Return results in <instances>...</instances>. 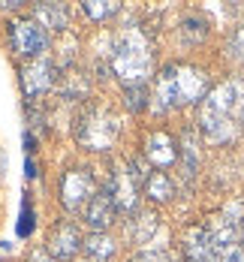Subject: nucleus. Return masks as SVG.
<instances>
[{"label": "nucleus", "mask_w": 244, "mask_h": 262, "mask_svg": "<svg viewBox=\"0 0 244 262\" xmlns=\"http://www.w3.org/2000/svg\"><path fill=\"white\" fill-rule=\"evenodd\" d=\"M241 108H244V81L229 79L211 88L199 105V133L211 142L223 145L241 133Z\"/></svg>", "instance_id": "obj_1"}, {"label": "nucleus", "mask_w": 244, "mask_h": 262, "mask_svg": "<svg viewBox=\"0 0 244 262\" xmlns=\"http://www.w3.org/2000/svg\"><path fill=\"white\" fill-rule=\"evenodd\" d=\"M151 42L136 25L124 27L112 46V70L127 88H142L151 76Z\"/></svg>", "instance_id": "obj_2"}, {"label": "nucleus", "mask_w": 244, "mask_h": 262, "mask_svg": "<svg viewBox=\"0 0 244 262\" xmlns=\"http://www.w3.org/2000/svg\"><path fill=\"white\" fill-rule=\"evenodd\" d=\"M205 91H208V76L199 67L172 63L157 76L151 100L160 112H169V108H181V105L196 103L199 97H205Z\"/></svg>", "instance_id": "obj_3"}, {"label": "nucleus", "mask_w": 244, "mask_h": 262, "mask_svg": "<svg viewBox=\"0 0 244 262\" xmlns=\"http://www.w3.org/2000/svg\"><path fill=\"white\" fill-rule=\"evenodd\" d=\"M76 139L87 151H108L118 139V118L108 108L87 105L76 118Z\"/></svg>", "instance_id": "obj_4"}, {"label": "nucleus", "mask_w": 244, "mask_h": 262, "mask_svg": "<svg viewBox=\"0 0 244 262\" xmlns=\"http://www.w3.org/2000/svg\"><path fill=\"white\" fill-rule=\"evenodd\" d=\"M94 193H97V184H94V175L87 169L63 172V178H60V202H63V208H70V211L87 208Z\"/></svg>", "instance_id": "obj_5"}, {"label": "nucleus", "mask_w": 244, "mask_h": 262, "mask_svg": "<svg viewBox=\"0 0 244 262\" xmlns=\"http://www.w3.org/2000/svg\"><path fill=\"white\" fill-rule=\"evenodd\" d=\"M9 42L25 57H39L49 46V36H46V27L36 18H15L9 25Z\"/></svg>", "instance_id": "obj_6"}, {"label": "nucleus", "mask_w": 244, "mask_h": 262, "mask_svg": "<svg viewBox=\"0 0 244 262\" xmlns=\"http://www.w3.org/2000/svg\"><path fill=\"white\" fill-rule=\"evenodd\" d=\"M106 190L112 193L118 211H133L136 202H139V178H136L127 166H115Z\"/></svg>", "instance_id": "obj_7"}, {"label": "nucleus", "mask_w": 244, "mask_h": 262, "mask_svg": "<svg viewBox=\"0 0 244 262\" xmlns=\"http://www.w3.org/2000/svg\"><path fill=\"white\" fill-rule=\"evenodd\" d=\"M46 244H49V256L60 262V259H73L81 250L84 241H81L79 229L73 223H54L49 238H46Z\"/></svg>", "instance_id": "obj_8"}, {"label": "nucleus", "mask_w": 244, "mask_h": 262, "mask_svg": "<svg viewBox=\"0 0 244 262\" xmlns=\"http://www.w3.org/2000/svg\"><path fill=\"white\" fill-rule=\"evenodd\" d=\"M52 73L54 70H52L49 60H33V63H27L25 70H21V88H25L27 97H39V94H46V91L54 84Z\"/></svg>", "instance_id": "obj_9"}, {"label": "nucleus", "mask_w": 244, "mask_h": 262, "mask_svg": "<svg viewBox=\"0 0 244 262\" xmlns=\"http://www.w3.org/2000/svg\"><path fill=\"white\" fill-rule=\"evenodd\" d=\"M145 157L151 160L154 166H172L175 160H178V148H175V142H172V136L169 133H151L148 139H145Z\"/></svg>", "instance_id": "obj_10"}, {"label": "nucleus", "mask_w": 244, "mask_h": 262, "mask_svg": "<svg viewBox=\"0 0 244 262\" xmlns=\"http://www.w3.org/2000/svg\"><path fill=\"white\" fill-rule=\"evenodd\" d=\"M115 214H118V205H115V199H112V193H108L106 187L100 193H94V199L87 202V223L103 232L108 223L115 220Z\"/></svg>", "instance_id": "obj_11"}, {"label": "nucleus", "mask_w": 244, "mask_h": 262, "mask_svg": "<svg viewBox=\"0 0 244 262\" xmlns=\"http://www.w3.org/2000/svg\"><path fill=\"white\" fill-rule=\"evenodd\" d=\"M145 193H148L154 202H166V199H172L175 187H172V181H169V175H163V172H151V175L145 178Z\"/></svg>", "instance_id": "obj_12"}, {"label": "nucleus", "mask_w": 244, "mask_h": 262, "mask_svg": "<svg viewBox=\"0 0 244 262\" xmlns=\"http://www.w3.org/2000/svg\"><path fill=\"white\" fill-rule=\"evenodd\" d=\"M81 247L87 250V256H94V259H100V262H106L108 256L115 253V241H112L106 232H94V235H87Z\"/></svg>", "instance_id": "obj_13"}, {"label": "nucleus", "mask_w": 244, "mask_h": 262, "mask_svg": "<svg viewBox=\"0 0 244 262\" xmlns=\"http://www.w3.org/2000/svg\"><path fill=\"white\" fill-rule=\"evenodd\" d=\"M36 15H39V25H42V27H54V30L66 27V9H63V6L42 3V6L36 9Z\"/></svg>", "instance_id": "obj_14"}, {"label": "nucleus", "mask_w": 244, "mask_h": 262, "mask_svg": "<svg viewBox=\"0 0 244 262\" xmlns=\"http://www.w3.org/2000/svg\"><path fill=\"white\" fill-rule=\"evenodd\" d=\"M81 9L87 12V18H94V21H103V18H108V15H115L121 6H118V3H106V0H87Z\"/></svg>", "instance_id": "obj_15"}, {"label": "nucleus", "mask_w": 244, "mask_h": 262, "mask_svg": "<svg viewBox=\"0 0 244 262\" xmlns=\"http://www.w3.org/2000/svg\"><path fill=\"white\" fill-rule=\"evenodd\" d=\"M151 232H157V214H139L133 220V238H139V241H148L151 238Z\"/></svg>", "instance_id": "obj_16"}, {"label": "nucleus", "mask_w": 244, "mask_h": 262, "mask_svg": "<svg viewBox=\"0 0 244 262\" xmlns=\"http://www.w3.org/2000/svg\"><path fill=\"white\" fill-rule=\"evenodd\" d=\"M229 49H232V57H238L244 60V25L232 33V42H229Z\"/></svg>", "instance_id": "obj_17"}, {"label": "nucleus", "mask_w": 244, "mask_h": 262, "mask_svg": "<svg viewBox=\"0 0 244 262\" xmlns=\"http://www.w3.org/2000/svg\"><path fill=\"white\" fill-rule=\"evenodd\" d=\"M33 223H36V214H30V205H25L21 208V223H18V235H27Z\"/></svg>", "instance_id": "obj_18"}, {"label": "nucleus", "mask_w": 244, "mask_h": 262, "mask_svg": "<svg viewBox=\"0 0 244 262\" xmlns=\"http://www.w3.org/2000/svg\"><path fill=\"white\" fill-rule=\"evenodd\" d=\"M127 103L133 108H145V91L142 88H127Z\"/></svg>", "instance_id": "obj_19"}, {"label": "nucleus", "mask_w": 244, "mask_h": 262, "mask_svg": "<svg viewBox=\"0 0 244 262\" xmlns=\"http://www.w3.org/2000/svg\"><path fill=\"white\" fill-rule=\"evenodd\" d=\"M130 262H169V259H166V253H160V250H145V253L133 256Z\"/></svg>", "instance_id": "obj_20"}, {"label": "nucleus", "mask_w": 244, "mask_h": 262, "mask_svg": "<svg viewBox=\"0 0 244 262\" xmlns=\"http://www.w3.org/2000/svg\"><path fill=\"white\" fill-rule=\"evenodd\" d=\"M27 262H57V259H52L46 250H33V253L27 256Z\"/></svg>", "instance_id": "obj_21"}, {"label": "nucleus", "mask_w": 244, "mask_h": 262, "mask_svg": "<svg viewBox=\"0 0 244 262\" xmlns=\"http://www.w3.org/2000/svg\"><path fill=\"white\" fill-rule=\"evenodd\" d=\"M25 169H27V172H25L27 178H36V175H39V172H36V163H33V160H30V157H27V163H25Z\"/></svg>", "instance_id": "obj_22"}, {"label": "nucleus", "mask_w": 244, "mask_h": 262, "mask_svg": "<svg viewBox=\"0 0 244 262\" xmlns=\"http://www.w3.org/2000/svg\"><path fill=\"white\" fill-rule=\"evenodd\" d=\"M94 262H100V259H94Z\"/></svg>", "instance_id": "obj_23"}, {"label": "nucleus", "mask_w": 244, "mask_h": 262, "mask_svg": "<svg viewBox=\"0 0 244 262\" xmlns=\"http://www.w3.org/2000/svg\"><path fill=\"white\" fill-rule=\"evenodd\" d=\"M241 220H244V217H241Z\"/></svg>", "instance_id": "obj_24"}]
</instances>
